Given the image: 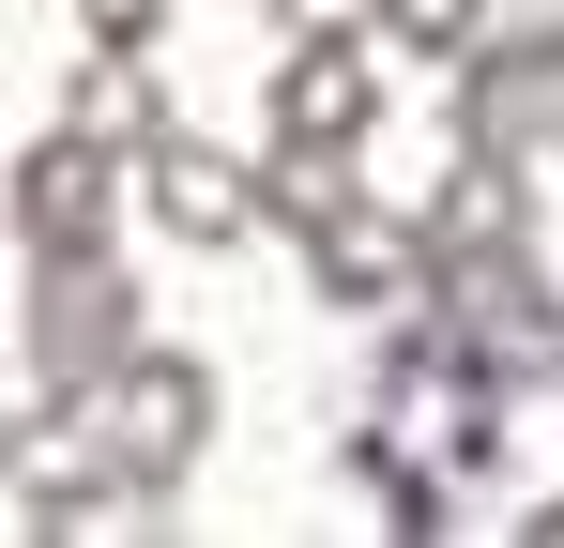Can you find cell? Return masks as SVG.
I'll return each mask as SVG.
<instances>
[{"label": "cell", "instance_id": "1", "mask_svg": "<svg viewBox=\"0 0 564 548\" xmlns=\"http://www.w3.org/2000/svg\"><path fill=\"white\" fill-rule=\"evenodd\" d=\"M412 320H427L458 365H488L503 396H519V381H564V289L534 274V244H503V260H427Z\"/></svg>", "mask_w": 564, "mask_h": 548}, {"label": "cell", "instance_id": "2", "mask_svg": "<svg viewBox=\"0 0 564 548\" xmlns=\"http://www.w3.org/2000/svg\"><path fill=\"white\" fill-rule=\"evenodd\" d=\"M93 427H107V472H122V503H169L198 457H214V365L138 336V351L93 381Z\"/></svg>", "mask_w": 564, "mask_h": 548}, {"label": "cell", "instance_id": "3", "mask_svg": "<svg viewBox=\"0 0 564 548\" xmlns=\"http://www.w3.org/2000/svg\"><path fill=\"white\" fill-rule=\"evenodd\" d=\"M443 107H458V138H488V153H550L564 138V0L488 15L458 62H443Z\"/></svg>", "mask_w": 564, "mask_h": 548}, {"label": "cell", "instance_id": "4", "mask_svg": "<svg viewBox=\"0 0 564 548\" xmlns=\"http://www.w3.org/2000/svg\"><path fill=\"white\" fill-rule=\"evenodd\" d=\"M138 336H153V320H138L122 244H31V381H46V396H93Z\"/></svg>", "mask_w": 564, "mask_h": 548}, {"label": "cell", "instance_id": "5", "mask_svg": "<svg viewBox=\"0 0 564 548\" xmlns=\"http://www.w3.org/2000/svg\"><path fill=\"white\" fill-rule=\"evenodd\" d=\"M0 503H31V534L122 518V472H107L93 396H46V381H31V412H0Z\"/></svg>", "mask_w": 564, "mask_h": 548}, {"label": "cell", "instance_id": "6", "mask_svg": "<svg viewBox=\"0 0 564 548\" xmlns=\"http://www.w3.org/2000/svg\"><path fill=\"white\" fill-rule=\"evenodd\" d=\"M122 198H138V153H107L93 122H46L15 153V244H107Z\"/></svg>", "mask_w": 564, "mask_h": 548}, {"label": "cell", "instance_id": "7", "mask_svg": "<svg viewBox=\"0 0 564 548\" xmlns=\"http://www.w3.org/2000/svg\"><path fill=\"white\" fill-rule=\"evenodd\" d=\"M138 198H153V229H169V244L214 260V244H245V229H260V153H214L198 122H153V138H138Z\"/></svg>", "mask_w": 564, "mask_h": 548}, {"label": "cell", "instance_id": "8", "mask_svg": "<svg viewBox=\"0 0 564 548\" xmlns=\"http://www.w3.org/2000/svg\"><path fill=\"white\" fill-rule=\"evenodd\" d=\"M367 122H381V31L367 15H305L275 46V138H351L367 153Z\"/></svg>", "mask_w": 564, "mask_h": 548}, {"label": "cell", "instance_id": "9", "mask_svg": "<svg viewBox=\"0 0 564 548\" xmlns=\"http://www.w3.org/2000/svg\"><path fill=\"white\" fill-rule=\"evenodd\" d=\"M305 289L351 305V320H397V305L427 289V213H381V198L321 213V229H305Z\"/></svg>", "mask_w": 564, "mask_h": 548}, {"label": "cell", "instance_id": "10", "mask_svg": "<svg viewBox=\"0 0 564 548\" xmlns=\"http://www.w3.org/2000/svg\"><path fill=\"white\" fill-rule=\"evenodd\" d=\"M503 244H534V153L458 138L443 153V198H427V260H503Z\"/></svg>", "mask_w": 564, "mask_h": 548}, {"label": "cell", "instance_id": "11", "mask_svg": "<svg viewBox=\"0 0 564 548\" xmlns=\"http://www.w3.org/2000/svg\"><path fill=\"white\" fill-rule=\"evenodd\" d=\"M351 198H367L351 138H275V153H260V229H290V244H305L321 213H351Z\"/></svg>", "mask_w": 564, "mask_h": 548}, {"label": "cell", "instance_id": "12", "mask_svg": "<svg viewBox=\"0 0 564 548\" xmlns=\"http://www.w3.org/2000/svg\"><path fill=\"white\" fill-rule=\"evenodd\" d=\"M62 122H93L107 153H138V138L169 122V91H153V46H93V62L62 77Z\"/></svg>", "mask_w": 564, "mask_h": 548}, {"label": "cell", "instance_id": "13", "mask_svg": "<svg viewBox=\"0 0 564 548\" xmlns=\"http://www.w3.org/2000/svg\"><path fill=\"white\" fill-rule=\"evenodd\" d=\"M488 15H503V0H367V31L397 46V62H458Z\"/></svg>", "mask_w": 564, "mask_h": 548}, {"label": "cell", "instance_id": "14", "mask_svg": "<svg viewBox=\"0 0 564 548\" xmlns=\"http://www.w3.org/2000/svg\"><path fill=\"white\" fill-rule=\"evenodd\" d=\"M77 31H93V46H153V31H169V0H77Z\"/></svg>", "mask_w": 564, "mask_h": 548}, {"label": "cell", "instance_id": "15", "mask_svg": "<svg viewBox=\"0 0 564 548\" xmlns=\"http://www.w3.org/2000/svg\"><path fill=\"white\" fill-rule=\"evenodd\" d=\"M519 534H534V548H564V503H534V518H519Z\"/></svg>", "mask_w": 564, "mask_h": 548}, {"label": "cell", "instance_id": "16", "mask_svg": "<svg viewBox=\"0 0 564 548\" xmlns=\"http://www.w3.org/2000/svg\"><path fill=\"white\" fill-rule=\"evenodd\" d=\"M550 153H564V138H550Z\"/></svg>", "mask_w": 564, "mask_h": 548}]
</instances>
